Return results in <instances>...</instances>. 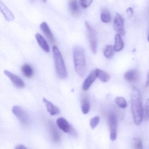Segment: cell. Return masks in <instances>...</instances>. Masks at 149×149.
Masks as SVG:
<instances>
[{"label":"cell","mask_w":149,"mask_h":149,"mask_svg":"<svg viewBox=\"0 0 149 149\" xmlns=\"http://www.w3.org/2000/svg\"><path fill=\"white\" fill-rule=\"evenodd\" d=\"M131 108L135 123L140 125L142 122L143 108L141 93L139 88L134 86L131 95Z\"/></svg>","instance_id":"1"},{"label":"cell","mask_w":149,"mask_h":149,"mask_svg":"<svg viewBox=\"0 0 149 149\" xmlns=\"http://www.w3.org/2000/svg\"><path fill=\"white\" fill-rule=\"evenodd\" d=\"M74 68L80 77H83L86 70V57L84 49L79 45H76L73 49Z\"/></svg>","instance_id":"2"},{"label":"cell","mask_w":149,"mask_h":149,"mask_svg":"<svg viewBox=\"0 0 149 149\" xmlns=\"http://www.w3.org/2000/svg\"><path fill=\"white\" fill-rule=\"evenodd\" d=\"M52 50L57 73L60 78H66L67 77V70L62 54L56 45L52 47Z\"/></svg>","instance_id":"3"},{"label":"cell","mask_w":149,"mask_h":149,"mask_svg":"<svg viewBox=\"0 0 149 149\" xmlns=\"http://www.w3.org/2000/svg\"><path fill=\"white\" fill-rule=\"evenodd\" d=\"M85 25L87 30L91 51L93 53H95L97 52V38L96 31L88 22H86Z\"/></svg>","instance_id":"4"},{"label":"cell","mask_w":149,"mask_h":149,"mask_svg":"<svg viewBox=\"0 0 149 149\" xmlns=\"http://www.w3.org/2000/svg\"><path fill=\"white\" fill-rule=\"evenodd\" d=\"M13 114L18 118L22 124L27 125L29 122V117L27 112L21 107L15 106L12 108Z\"/></svg>","instance_id":"5"},{"label":"cell","mask_w":149,"mask_h":149,"mask_svg":"<svg viewBox=\"0 0 149 149\" xmlns=\"http://www.w3.org/2000/svg\"><path fill=\"white\" fill-rule=\"evenodd\" d=\"M109 124L110 129V138L111 141H115L117 138V119L113 113L109 114L108 118Z\"/></svg>","instance_id":"6"},{"label":"cell","mask_w":149,"mask_h":149,"mask_svg":"<svg viewBox=\"0 0 149 149\" xmlns=\"http://www.w3.org/2000/svg\"><path fill=\"white\" fill-rule=\"evenodd\" d=\"M114 27L116 31L120 36H123L125 34L124 30V22L121 15L117 13L114 21Z\"/></svg>","instance_id":"7"},{"label":"cell","mask_w":149,"mask_h":149,"mask_svg":"<svg viewBox=\"0 0 149 149\" xmlns=\"http://www.w3.org/2000/svg\"><path fill=\"white\" fill-rule=\"evenodd\" d=\"M3 73L4 74H5L11 80L12 83L16 87L19 88H23L24 87L25 84L24 82L18 76L7 70H4Z\"/></svg>","instance_id":"8"},{"label":"cell","mask_w":149,"mask_h":149,"mask_svg":"<svg viewBox=\"0 0 149 149\" xmlns=\"http://www.w3.org/2000/svg\"><path fill=\"white\" fill-rule=\"evenodd\" d=\"M96 78L97 77H96L95 70L92 71L83 82L82 86V90L84 91L88 90L93 83L94 82Z\"/></svg>","instance_id":"9"},{"label":"cell","mask_w":149,"mask_h":149,"mask_svg":"<svg viewBox=\"0 0 149 149\" xmlns=\"http://www.w3.org/2000/svg\"><path fill=\"white\" fill-rule=\"evenodd\" d=\"M40 29L43 31L45 36L47 38L48 40L52 44L55 43V40L53 34L52 32L49 25L47 23L43 22L40 24Z\"/></svg>","instance_id":"10"},{"label":"cell","mask_w":149,"mask_h":149,"mask_svg":"<svg viewBox=\"0 0 149 149\" xmlns=\"http://www.w3.org/2000/svg\"><path fill=\"white\" fill-rule=\"evenodd\" d=\"M49 128L53 141L56 143L59 142L61 139L60 135L56 127L52 122H49Z\"/></svg>","instance_id":"11"},{"label":"cell","mask_w":149,"mask_h":149,"mask_svg":"<svg viewBox=\"0 0 149 149\" xmlns=\"http://www.w3.org/2000/svg\"><path fill=\"white\" fill-rule=\"evenodd\" d=\"M140 77V73L136 70L128 71L124 74V78L128 82H134L138 80Z\"/></svg>","instance_id":"12"},{"label":"cell","mask_w":149,"mask_h":149,"mask_svg":"<svg viewBox=\"0 0 149 149\" xmlns=\"http://www.w3.org/2000/svg\"><path fill=\"white\" fill-rule=\"evenodd\" d=\"M0 10L7 21L11 22L14 20L15 17L10 10L1 1H0Z\"/></svg>","instance_id":"13"},{"label":"cell","mask_w":149,"mask_h":149,"mask_svg":"<svg viewBox=\"0 0 149 149\" xmlns=\"http://www.w3.org/2000/svg\"><path fill=\"white\" fill-rule=\"evenodd\" d=\"M57 125L59 129L65 133H69L70 130L71 125L63 118H59L57 120Z\"/></svg>","instance_id":"14"},{"label":"cell","mask_w":149,"mask_h":149,"mask_svg":"<svg viewBox=\"0 0 149 149\" xmlns=\"http://www.w3.org/2000/svg\"><path fill=\"white\" fill-rule=\"evenodd\" d=\"M36 37L38 44L42 49L45 52H49V46L43 37L39 33H37L36 35Z\"/></svg>","instance_id":"15"},{"label":"cell","mask_w":149,"mask_h":149,"mask_svg":"<svg viewBox=\"0 0 149 149\" xmlns=\"http://www.w3.org/2000/svg\"><path fill=\"white\" fill-rule=\"evenodd\" d=\"M44 102L46 106L47 111L52 115H56L59 113V109L57 107L53 105L51 102L44 98L43 99Z\"/></svg>","instance_id":"16"},{"label":"cell","mask_w":149,"mask_h":149,"mask_svg":"<svg viewBox=\"0 0 149 149\" xmlns=\"http://www.w3.org/2000/svg\"><path fill=\"white\" fill-rule=\"evenodd\" d=\"M69 8L72 15L74 17H78L80 14L78 3L76 1H69Z\"/></svg>","instance_id":"17"},{"label":"cell","mask_w":149,"mask_h":149,"mask_svg":"<svg viewBox=\"0 0 149 149\" xmlns=\"http://www.w3.org/2000/svg\"><path fill=\"white\" fill-rule=\"evenodd\" d=\"M124 43L122 39L121 36L119 34H117L115 38V44L113 49L115 51L119 52L123 49Z\"/></svg>","instance_id":"18"},{"label":"cell","mask_w":149,"mask_h":149,"mask_svg":"<svg viewBox=\"0 0 149 149\" xmlns=\"http://www.w3.org/2000/svg\"><path fill=\"white\" fill-rule=\"evenodd\" d=\"M95 71L97 78H98L101 81L103 82H107L108 81L110 76L107 73L100 69H95Z\"/></svg>","instance_id":"19"},{"label":"cell","mask_w":149,"mask_h":149,"mask_svg":"<svg viewBox=\"0 0 149 149\" xmlns=\"http://www.w3.org/2000/svg\"><path fill=\"white\" fill-rule=\"evenodd\" d=\"M90 105L89 100L86 96L82 98L81 101V109L84 114H87L90 110Z\"/></svg>","instance_id":"20"},{"label":"cell","mask_w":149,"mask_h":149,"mask_svg":"<svg viewBox=\"0 0 149 149\" xmlns=\"http://www.w3.org/2000/svg\"><path fill=\"white\" fill-rule=\"evenodd\" d=\"M22 71L24 75L27 78H31L34 74L33 68L28 64H25L22 66Z\"/></svg>","instance_id":"21"},{"label":"cell","mask_w":149,"mask_h":149,"mask_svg":"<svg viewBox=\"0 0 149 149\" xmlns=\"http://www.w3.org/2000/svg\"><path fill=\"white\" fill-rule=\"evenodd\" d=\"M101 19L104 23H109L111 21V14L107 8H102L101 13Z\"/></svg>","instance_id":"22"},{"label":"cell","mask_w":149,"mask_h":149,"mask_svg":"<svg viewBox=\"0 0 149 149\" xmlns=\"http://www.w3.org/2000/svg\"><path fill=\"white\" fill-rule=\"evenodd\" d=\"M104 55L106 58L110 59L113 57L114 53V49L112 45H108L104 50Z\"/></svg>","instance_id":"23"},{"label":"cell","mask_w":149,"mask_h":149,"mask_svg":"<svg viewBox=\"0 0 149 149\" xmlns=\"http://www.w3.org/2000/svg\"><path fill=\"white\" fill-rule=\"evenodd\" d=\"M133 147L134 149H143L142 141L140 138L134 137L132 140Z\"/></svg>","instance_id":"24"},{"label":"cell","mask_w":149,"mask_h":149,"mask_svg":"<svg viewBox=\"0 0 149 149\" xmlns=\"http://www.w3.org/2000/svg\"><path fill=\"white\" fill-rule=\"evenodd\" d=\"M115 102L116 104L121 108H125L127 106V101L123 97H117L115 99Z\"/></svg>","instance_id":"25"},{"label":"cell","mask_w":149,"mask_h":149,"mask_svg":"<svg viewBox=\"0 0 149 149\" xmlns=\"http://www.w3.org/2000/svg\"><path fill=\"white\" fill-rule=\"evenodd\" d=\"M100 122L99 116H95L91 119L90 120V126L92 129L95 128Z\"/></svg>","instance_id":"26"},{"label":"cell","mask_w":149,"mask_h":149,"mask_svg":"<svg viewBox=\"0 0 149 149\" xmlns=\"http://www.w3.org/2000/svg\"><path fill=\"white\" fill-rule=\"evenodd\" d=\"M92 2H93V1L92 0H82V1L81 0L79 1L81 6L84 8H86L89 7Z\"/></svg>","instance_id":"27"},{"label":"cell","mask_w":149,"mask_h":149,"mask_svg":"<svg viewBox=\"0 0 149 149\" xmlns=\"http://www.w3.org/2000/svg\"><path fill=\"white\" fill-rule=\"evenodd\" d=\"M126 14H127V16L129 18L132 17L133 15V9L131 8H129L127 9V10H126Z\"/></svg>","instance_id":"28"},{"label":"cell","mask_w":149,"mask_h":149,"mask_svg":"<svg viewBox=\"0 0 149 149\" xmlns=\"http://www.w3.org/2000/svg\"><path fill=\"white\" fill-rule=\"evenodd\" d=\"M145 110L146 114L149 117V99L146 100L145 105Z\"/></svg>","instance_id":"29"},{"label":"cell","mask_w":149,"mask_h":149,"mask_svg":"<svg viewBox=\"0 0 149 149\" xmlns=\"http://www.w3.org/2000/svg\"><path fill=\"white\" fill-rule=\"evenodd\" d=\"M69 133L74 137H76L77 136V132L75 131V129H74V128L72 126H71L70 130V132Z\"/></svg>","instance_id":"30"},{"label":"cell","mask_w":149,"mask_h":149,"mask_svg":"<svg viewBox=\"0 0 149 149\" xmlns=\"http://www.w3.org/2000/svg\"><path fill=\"white\" fill-rule=\"evenodd\" d=\"M145 87H149V70L148 71V74H147V81H146V85H145Z\"/></svg>","instance_id":"31"},{"label":"cell","mask_w":149,"mask_h":149,"mask_svg":"<svg viewBox=\"0 0 149 149\" xmlns=\"http://www.w3.org/2000/svg\"><path fill=\"white\" fill-rule=\"evenodd\" d=\"M15 149H28L23 145H18L16 146Z\"/></svg>","instance_id":"32"},{"label":"cell","mask_w":149,"mask_h":149,"mask_svg":"<svg viewBox=\"0 0 149 149\" xmlns=\"http://www.w3.org/2000/svg\"><path fill=\"white\" fill-rule=\"evenodd\" d=\"M148 42H149V33L148 34Z\"/></svg>","instance_id":"33"}]
</instances>
